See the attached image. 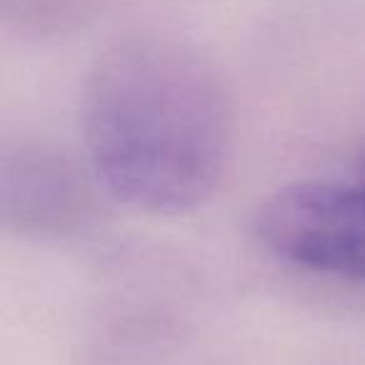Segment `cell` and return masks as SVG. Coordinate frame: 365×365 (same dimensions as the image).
<instances>
[{"label": "cell", "mask_w": 365, "mask_h": 365, "mask_svg": "<svg viewBox=\"0 0 365 365\" xmlns=\"http://www.w3.org/2000/svg\"><path fill=\"white\" fill-rule=\"evenodd\" d=\"M83 133L93 170L118 200L178 215L218 188L233 115L218 73L193 48L130 38L98 61Z\"/></svg>", "instance_id": "cell-1"}, {"label": "cell", "mask_w": 365, "mask_h": 365, "mask_svg": "<svg viewBox=\"0 0 365 365\" xmlns=\"http://www.w3.org/2000/svg\"><path fill=\"white\" fill-rule=\"evenodd\" d=\"M255 233L288 263L365 280V180L288 185L258 208Z\"/></svg>", "instance_id": "cell-2"}, {"label": "cell", "mask_w": 365, "mask_h": 365, "mask_svg": "<svg viewBox=\"0 0 365 365\" xmlns=\"http://www.w3.org/2000/svg\"><path fill=\"white\" fill-rule=\"evenodd\" d=\"M360 173H363V178H360V180H365V163H363V168H360Z\"/></svg>", "instance_id": "cell-3"}]
</instances>
